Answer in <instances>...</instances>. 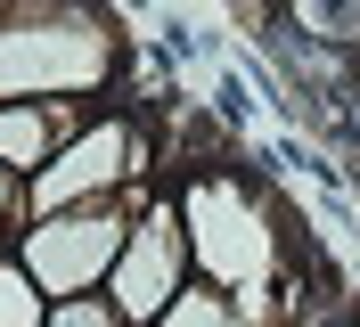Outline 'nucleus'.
I'll use <instances>...</instances> for the list:
<instances>
[{
    "label": "nucleus",
    "instance_id": "9",
    "mask_svg": "<svg viewBox=\"0 0 360 327\" xmlns=\"http://www.w3.org/2000/svg\"><path fill=\"white\" fill-rule=\"evenodd\" d=\"M41 327H131V319H123L107 295H58V303L41 311Z\"/></svg>",
    "mask_w": 360,
    "mask_h": 327
},
{
    "label": "nucleus",
    "instance_id": "10",
    "mask_svg": "<svg viewBox=\"0 0 360 327\" xmlns=\"http://www.w3.org/2000/svg\"><path fill=\"white\" fill-rule=\"evenodd\" d=\"M25 221H33V205H25V172H8V164H0V254L25 238Z\"/></svg>",
    "mask_w": 360,
    "mask_h": 327
},
{
    "label": "nucleus",
    "instance_id": "11",
    "mask_svg": "<svg viewBox=\"0 0 360 327\" xmlns=\"http://www.w3.org/2000/svg\"><path fill=\"white\" fill-rule=\"evenodd\" d=\"M123 8H148V0H123Z\"/></svg>",
    "mask_w": 360,
    "mask_h": 327
},
{
    "label": "nucleus",
    "instance_id": "4",
    "mask_svg": "<svg viewBox=\"0 0 360 327\" xmlns=\"http://www.w3.org/2000/svg\"><path fill=\"white\" fill-rule=\"evenodd\" d=\"M188 278H197V262H188L180 196L156 188L148 205H139V221H131V238H123V254H115V270H107V303L123 311L131 327H156Z\"/></svg>",
    "mask_w": 360,
    "mask_h": 327
},
{
    "label": "nucleus",
    "instance_id": "6",
    "mask_svg": "<svg viewBox=\"0 0 360 327\" xmlns=\"http://www.w3.org/2000/svg\"><path fill=\"white\" fill-rule=\"evenodd\" d=\"M156 327H254V319L238 311V295H221L213 278H188V286L172 295V311H164Z\"/></svg>",
    "mask_w": 360,
    "mask_h": 327
},
{
    "label": "nucleus",
    "instance_id": "7",
    "mask_svg": "<svg viewBox=\"0 0 360 327\" xmlns=\"http://www.w3.org/2000/svg\"><path fill=\"white\" fill-rule=\"evenodd\" d=\"M41 311H49V295L25 278L17 254H0V327H41Z\"/></svg>",
    "mask_w": 360,
    "mask_h": 327
},
{
    "label": "nucleus",
    "instance_id": "5",
    "mask_svg": "<svg viewBox=\"0 0 360 327\" xmlns=\"http://www.w3.org/2000/svg\"><path fill=\"white\" fill-rule=\"evenodd\" d=\"M82 123H90L82 98H0V164L33 180Z\"/></svg>",
    "mask_w": 360,
    "mask_h": 327
},
{
    "label": "nucleus",
    "instance_id": "8",
    "mask_svg": "<svg viewBox=\"0 0 360 327\" xmlns=\"http://www.w3.org/2000/svg\"><path fill=\"white\" fill-rule=\"evenodd\" d=\"M295 17L319 41H360V0H295Z\"/></svg>",
    "mask_w": 360,
    "mask_h": 327
},
{
    "label": "nucleus",
    "instance_id": "1",
    "mask_svg": "<svg viewBox=\"0 0 360 327\" xmlns=\"http://www.w3.org/2000/svg\"><path fill=\"white\" fill-rule=\"evenodd\" d=\"M148 196H156V188L41 213V221H25V238L8 245V254L25 262V278L41 286L49 303H58V295H107V270H115V254H123V238H131V221H139Z\"/></svg>",
    "mask_w": 360,
    "mask_h": 327
},
{
    "label": "nucleus",
    "instance_id": "2",
    "mask_svg": "<svg viewBox=\"0 0 360 327\" xmlns=\"http://www.w3.org/2000/svg\"><path fill=\"white\" fill-rule=\"evenodd\" d=\"M131 188H164L148 123H139V115H90L66 148L25 180V205H33V221H41V213L98 205V196H131Z\"/></svg>",
    "mask_w": 360,
    "mask_h": 327
},
{
    "label": "nucleus",
    "instance_id": "3",
    "mask_svg": "<svg viewBox=\"0 0 360 327\" xmlns=\"http://www.w3.org/2000/svg\"><path fill=\"white\" fill-rule=\"evenodd\" d=\"M115 25L98 17H0V98H82L107 90Z\"/></svg>",
    "mask_w": 360,
    "mask_h": 327
}]
</instances>
